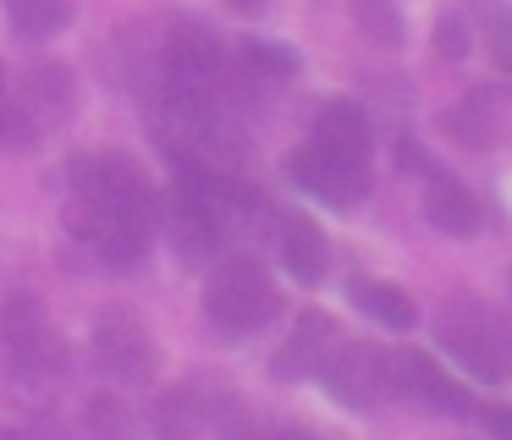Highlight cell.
<instances>
[{"mask_svg":"<svg viewBox=\"0 0 512 440\" xmlns=\"http://www.w3.org/2000/svg\"><path fill=\"white\" fill-rule=\"evenodd\" d=\"M160 226V198L149 176L122 154H83L72 165V198H67V231L83 237L100 259L133 270L149 253Z\"/></svg>","mask_w":512,"mask_h":440,"instance_id":"6da1fadb","label":"cell"},{"mask_svg":"<svg viewBox=\"0 0 512 440\" xmlns=\"http://www.w3.org/2000/svg\"><path fill=\"white\" fill-rule=\"evenodd\" d=\"M435 341H441V352L457 369H468V380L479 385L512 380V341L485 303H446L435 314Z\"/></svg>","mask_w":512,"mask_h":440,"instance_id":"7a4b0ae2","label":"cell"},{"mask_svg":"<svg viewBox=\"0 0 512 440\" xmlns=\"http://www.w3.org/2000/svg\"><path fill=\"white\" fill-rule=\"evenodd\" d=\"M276 308H281V292L265 275V264H254V259L215 264L210 286H204V319L221 336H254L259 325L276 319Z\"/></svg>","mask_w":512,"mask_h":440,"instance_id":"3957f363","label":"cell"},{"mask_svg":"<svg viewBox=\"0 0 512 440\" xmlns=\"http://www.w3.org/2000/svg\"><path fill=\"white\" fill-rule=\"evenodd\" d=\"M94 363L105 369V380L116 385H149L155 380L160 347L155 336L144 330V319L127 314V308H105L94 319Z\"/></svg>","mask_w":512,"mask_h":440,"instance_id":"277c9868","label":"cell"},{"mask_svg":"<svg viewBox=\"0 0 512 440\" xmlns=\"http://www.w3.org/2000/svg\"><path fill=\"white\" fill-rule=\"evenodd\" d=\"M320 374H325L336 402L364 413V407H375L386 391H397V352L369 347V341H342V347L325 358Z\"/></svg>","mask_w":512,"mask_h":440,"instance_id":"5b68a950","label":"cell"},{"mask_svg":"<svg viewBox=\"0 0 512 440\" xmlns=\"http://www.w3.org/2000/svg\"><path fill=\"white\" fill-rule=\"evenodd\" d=\"M0 347H6L12 369L28 374V380H50V374L61 369L56 330H50V319H45V303L28 297V292L6 297V308H0Z\"/></svg>","mask_w":512,"mask_h":440,"instance_id":"8992f818","label":"cell"},{"mask_svg":"<svg viewBox=\"0 0 512 440\" xmlns=\"http://www.w3.org/2000/svg\"><path fill=\"white\" fill-rule=\"evenodd\" d=\"M281 171H287L292 182L303 187V193L325 198V204H358V198H364V187H369V165L336 160V154L314 149V143H303V149H292Z\"/></svg>","mask_w":512,"mask_h":440,"instance_id":"52a82bcc","label":"cell"},{"mask_svg":"<svg viewBox=\"0 0 512 440\" xmlns=\"http://www.w3.org/2000/svg\"><path fill=\"white\" fill-rule=\"evenodd\" d=\"M397 391L413 396V402H424V407H435V413H468V396L435 369V358L408 352V347H397Z\"/></svg>","mask_w":512,"mask_h":440,"instance_id":"ba28073f","label":"cell"},{"mask_svg":"<svg viewBox=\"0 0 512 440\" xmlns=\"http://www.w3.org/2000/svg\"><path fill=\"white\" fill-rule=\"evenodd\" d=\"M331 352H336V330H331V319H325V314H303L298 325H292V336H287V347H281V358H276V374H281V380H298V374H320Z\"/></svg>","mask_w":512,"mask_h":440,"instance_id":"9c48e42d","label":"cell"},{"mask_svg":"<svg viewBox=\"0 0 512 440\" xmlns=\"http://www.w3.org/2000/svg\"><path fill=\"white\" fill-rule=\"evenodd\" d=\"M314 149L336 154V160H353V165H369V121L358 116L353 105H325L314 116V132H309Z\"/></svg>","mask_w":512,"mask_h":440,"instance_id":"30bf717a","label":"cell"},{"mask_svg":"<svg viewBox=\"0 0 512 440\" xmlns=\"http://www.w3.org/2000/svg\"><path fill=\"white\" fill-rule=\"evenodd\" d=\"M281 259H287V270L298 275L303 286L325 281V264H331V242H325V231L314 226V220L292 215L287 226H281Z\"/></svg>","mask_w":512,"mask_h":440,"instance_id":"8fae6325","label":"cell"},{"mask_svg":"<svg viewBox=\"0 0 512 440\" xmlns=\"http://www.w3.org/2000/svg\"><path fill=\"white\" fill-rule=\"evenodd\" d=\"M424 215H430V226L446 231V237H474L479 231L474 198H468V187H457L452 176H430V187H424Z\"/></svg>","mask_w":512,"mask_h":440,"instance_id":"7c38bea8","label":"cell"},{"mask_svg":"<svg viewBox=\"0 0 512 440\" xmlns=\"http://www.w3.org/2000/svg\"><path fill=\"white\" fill-rule=\"evenodd\" d=\"M72 72L67 66H56V61H45V66H34L28 72V116L39 121V127H56V121H67L72 116Z\"/></svg>","mask_w":512,"mask_h":440,"instance_id":"4fadbf2b","label":"cell"},{"mask_svg":"<svg viewBox=\"0 0 512 440\" xmlns=\"http://www.w3.org/2000/svg\"><path fill=\"white\" fill-rule=\"evenodd\" d=\"M353 303L364 308L369 319L391 325V330H413V325H419V308H413V297L402 292V286H391V281H353Z\"/></svg>","mask_w":512,"mask_h":440,"instance_id":"5bb4252c","label":"cell"},{"mask_svg":"<svg viewBox=\"0 0 512 440\" xmlns=\"http://www.w3.org/2000/svg\"><path fill=\"white\" fill-rule=\"evenodd\" d=\"M6 11H12L17 33H28V39H56L78 6L72 0H6Z\"/></svg>","mask_w":512,"mask_h":440,"instance_id":"9a60e30c","label":"cell"},{"mask_svg":"<svg viewBox=\"0 0 512 440\" xmlns=\"http://www.w3.org/2000/svg\"><path fill=\"white\" fill-rule=\"evenodd\" d=\"M446 132H452L457 143H474V149H485V143L496 138L490 105H485V99H463V105H452V110H446Z\"/></svg>","mask_w":512,"mask_h":440,"instance_id":"2e32d148","label":"cell"},{"mask_svg":"<svg viewBox=\"0 0 512 440\" xmlns=\"http://www.w3.org/2000/svg\"><path fill=\"white\" fill-rule=\"evenodd\" d=\"M243 66L259 72V77H292L298 72V55H292L287 44H276V39H248L243 44Z\"/></svg>","mask_w":512,"mask_h":440,"instance_id":"e0dca14e","label":"cell"},{"mask_svg":"<svg viewBox=\"0 0 512 440\" xmlns=\"http://www.w3.org/2000/svg\"><path fill=\"white\" fill-rule=\"evenodd\" d=\"M485 44H490V61H496L501 72H512V11L507 6L485 11Z\"/></svg>","mask_w":512,"mask_h":440,"instance_id":"ac0fdd59","label":"cell"},{"mask_svg":"<svg viewBox=\"0 0 512 440\" xmlns=\"http://www.w3.org/2000/svg\"><path fill=\"white\" fill-rule=\"evenodd\" d=\"M353 11H358V22H364V33L369 39H386V44H397V11L386 6V0H353Z\"/></svg>","mask_w":512,"mask_h":440,"instance_id":"d6986e66","label":"cell"},{"mask_svg":"<svg viewBox=\"0 0 512 440\" xmlns=\"http://www.w3.org/2000/svg\"><path fill=\"white\" fill-rule=\"evenodd\" d=\"M441 55H446V61H457V55H463V22H457V17L441 22Z\"/></svg>","mask_w":512,"mask_h":440,"instance_id":"ffe728a7","label":"cell"},{"mask_svg":"<svg viewBox=\"0 0 512 440\" xmlns=\"http://www.w3.org/2000/svg\"><path fill=\"white\" fill-rule=\"evenodd\" d=\"M479 418H485V424L496 429L501 440H512V407H485V413H479Z\"/></svg>","mask_w":512,"mask_h":440,"instance_id":"44dd1931","label":"cell"},{"mask_svg":"<svg viewBox=\"0 0 512 440\" xmlns=\"http://www.w3.org/2000/svg\"><path fill=\"white\" fill-rule=\"evenodd\" d=\"M232 11H265V0H226Z\"/></svg>","mask_w":512,"mask_h":440,"instance_id":"7402d4cb","label":"cell"},{"mask_svg":"<svg viewBox=\"0 0 512 440\" xmlns=\"http://www.w3.org/2000/svg\"><path fill=\"white\" fill-rule=\"evenodd\" d=\"M0 116H6V66H0Z\"/></svg>","mask_w":512,"mask_h":440,"instance_id":"603a6c76","label":"cell"},{"mask_svg":"<svg viewBox=\"0 0 512 440\" xmlns=\"http://www.w3.org/2000/svg\"><path fill=\"white\" fill-rule=\"evenodd\" d=\"M281 440H320V435H309V429H292V435H281Z\"/></svg>","mask_w":512,"mask_h":440,"instance_id":"cb8c5ba5","label":"cell"},{"mask_svg":"<svg viewBox=\"0 0 512 440\" xmlns=\"http://www.w3.org/2000/svg\"><path fill=\"white\" fill-rule=\"evenodd\" d=\"M0 440H17V435H6V429H0Z\"/></svg>","mask_w":512,"mask_h":440,"instance_id":"d4e9b609","label":"cell"},{"mask_svg":"<svg viewBox=\"0 0 512 440\" xmlns=\"http://www.w3.org/2000/svg\"><path fill=\"white\" fill-rule=\"evenodd\" d=\"M237 440H248V435H237Z\"/></svg>","mask_w":512,"mask_h":440,"instance_id":"484cf974","label":"cell"}]
</instances>
